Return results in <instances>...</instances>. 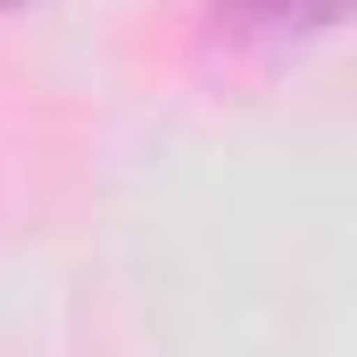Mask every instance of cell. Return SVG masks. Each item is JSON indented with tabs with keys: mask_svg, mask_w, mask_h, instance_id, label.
Returning a JSON list of instances; mask_svg holds the SVG:
<instances>
[{
	"mask_svg": "<svg viewBox=\"0 0 357 357\" xmlns=\"http://www.w3.org/2000/svg\"><path fill=\"white\" fill-rule=\"evenodd\" d=\"M8 8H33V0H0V17H8Z\"/></svg>",
	"mask_w": 357,
	"mask_h": 357,
	"instance_id": "2",
	"label": "cell"
},
{
	"mask_svg": "<svg viewBox=\"0 0 357 357\" xmlns=\"http://www.w3.org/2000/svg\"><path fill=\"white\" fill-rule=\"evenodd\" d=\"M341 17L349 0H208V25L233 50H299V42H324Z\"/></svg>",
	"mask_w": 357,
	"mask_h": 357,
	"instance_id": "1",
	"label": "cell"
}]
</instances>
